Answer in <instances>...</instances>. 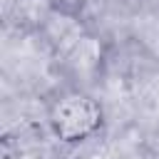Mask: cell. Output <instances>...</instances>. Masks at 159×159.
Segmentation results:
<instances>
[{
  "instance_id": "obj_1",
  "label": "cell",
  "mask_w": 159,
  "mask_h": 159,
  "mask_svg": "<svg viewBox=\"0 0 159 159\" xmlns=\"http://www.w3.org/2000/svg\"><path fill=\"white\" fill-rule=\"evenodd\" d=\"M47 122L57 142L75 147L99 134L104 127V107L87 89H67L52 99Z\"/></svg>"
}]
</instances>
